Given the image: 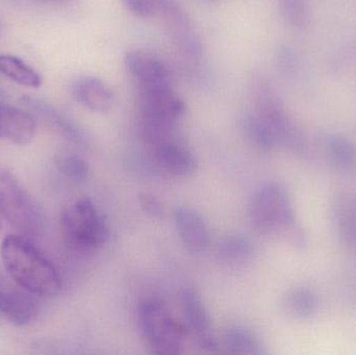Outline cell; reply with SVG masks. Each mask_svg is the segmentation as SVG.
Returning a JSON list of instances; mask_svg holds the SVG:
<instances>
[{"label": "cell", "mask_w": 356, "mask_h": 355, "mask_svg": "<svg viewBox=\"0 0 356 355\" xmlns=\"http://www.w3.org/2000/svg\"><path fill=\"white\" fill-rule=\"evenodd\" d=\"M1 260L8 276L39 297L54 298L62 291L56 266L24 236L8 235L2 241Z\"/></svg>", "instance_id": "6da1fadb"}, {"label": "cell", "mask_w": 356, "mask_h": 355, "mask_svg": "<svg viewBox=\"0 0 356 355\" xmlns=\"http://www.w3.org/2000/svg\"><path fill=\"white\" fill-rule=\"evenodd\" d=\"M249 219L261 235L284 238L295 247H307V236L297 223L290 192L282 183H269L255 192Z\"/></svg>", "instance_id": "7a4b0ae2"}, {"label": "cell", "mask_w": 356, "mask_h": 355, "mask_svg": "<svg viewBox=\"0 0 356 355\" xmlns=\"http://www.w3.org/2000/svg\"><path fill=\"white\" fill-rule=\"evenodd\" d=\"M248 88L257 114L267 123L278 145L300 158L307 156L309 146L305 133L291 118L267 77L254 71L249 76Z\"/></svg>", "instance_id": "3957f363"}, {"label": "cell", "mask_w": 356, "mask_h": 355, "mask_svg": "<svg viewBox=\"0 0 356 355\" xmlns=\"http://www.w3.org/2000/svg\"><path fill=\"white\" fill-rule=\"evenodd\" d=\"M0 215L18 235L38 237L44 229L39 206L16 177L0 168Z\"/></svg>", "instance_id": "277c9868"}, {"label": "cell", "mask_w": 356, "mask_h": 355, "mask_svg": "<svg viewBox=\"0 0 356 355\" xmlns=\"http://www.w3.org/2000/svg\"><path fill=\"white\" fill-rule=\"evenodd\" d=\"M141 110L144 133L152 143L167 141L178 119L184 115L186 104L177 92L169 85L143 87Z\"/></svg>", "instance_id": "5b68a950"}, {"label": "cell", "mask_w": 356, "mask_h": 355, "mask_svg": "<svg viewBox=\"0 0 356 355\" xmlns=\"http://www.w3.org/2000/svg\"><path fill=\"white\" fill-rule=\"evenodd\" d=\"M62 229L67 244L79 252L98 249L110 237L106 221L88 198L76 200L64 210Z\"/></svg>", "instance_id": "8992f818"}, {"label": "cell", "mask_w": 356, "mask_h": 355, "mask_svg": "<svg viewBox=\"0 0 356 355\" xmlns=\"http://www.w3.org/2000/svg\"><path fill=\"white\" fill-rule=\"evenodd\" d=\"M140 329L154 354L177 355L184 349V329L159 300H145L138 308Z\"/></svg>", "instance_id": "52a82bcc"}, {"label": "cell", "mask_w": 356, "mask_h": 355, "mask_svg": "<svg viewBox=\"0 0 356 355\" xmlns=\"http://www.w3.org/2000/svg\"><path fill=\"white\" fill-rule=\"evenodd\" d=\"M160 15L164 18L167 31L184 62L196 66L202 60L203 46L195 31L188 13L178 0H159Z\"/></svg>", "instance_id": "ba28073f"}, {"label": "cell", "mask_w": 356, "mask_h": 355, "mask_svg": "<svg viewBox=\"0 0 356 355\" xmlns=\"http://www.w3.org/2000/svg\"><path fill=\"white\" fill-rule=\"evenodd\" d=\"M38 313L39 302L35 295L0 273V319L24 327L35 320Z\"/></svg>", "instance_id": "9c48e42d"}, {"label": "cell", "mask_w": 356, "mask_h": 355, "mask_svg": "<svg viewBox=\"0 0 356 355\" xmlns=\"http://www.w3.org/2000/svg\"><path fill=\"white\" fill-rule=\"evenodd\" d=\"M181 304L188 329L194 333L201 347L213 352L217 346L213 337L211 318L202 298L196 290L186 289Z\"/></svg>", "instance_id": "30bf717a"}, {"label": "cell", "mask_w": 356, "mask_h": 355, "mask_svg": "<svg viewBox=\"0 0 356 355\" xmlns=\"http://www.w3.org/2000/svg\"><path fill=\"white\" fill-rule=\"evenodd\" d=\"M175 223L178 236L184 245L194 254H201L211 244V231L205 219L197 210L190 208H177Z\"/></svg>", "instance_id": "8fae6325"}, {"label": "cell", "mask_w": 356, "mask_h": 355, "mask_svg": "<svg viewBox=\"0 0 356 355\" xmlns=\"http://www.w3.org/2000/svg\"><path fill=\"white\" fill-rule=\"evenodd\" d=\"M127 70L143 87L169 83V71L164 63L149 52L131 50L125 54Z\"/></svg>", "instance_id": "7c38bea8"}, {"label": "cell", "mask_w": 356, "mask_h": 355, "mask_svg": "<svg viewBox=\"0 0 356 355\" xmlns=\"http://www.w3.org/2000/svg\"><path fill=\"white\" fill-rule=\"evenodd\" d=\"M332 221L343 245L356 252V196L350 192H340L332 204Z\"/></svg>", "instance_id": "4fadbf2b"}, {"label": "cell", "mask_w": 356, "mask_h": 355, "mask_svg": "<svg viewBox=\"0 0 356 355\" xmlns=\"http://www.w3.org/2000/svg\"><path fill=\"white\" fill-rule=\"evenodd\" d=\"M35 133V122L31 115L0 104V139L26 145L33 141Z\"/></svg>", "instance_id": "5bb4252c"}, {"label": "cell", "mask_w": 356, "mask_h": 355, "mask_svg": "<svg viewBox=\"0 0 356 355\" xmlns=\"http://www.w3.org/2000/svg\"><path fill=\"white\" fill-rule=\"evenodd\" d=\"M73 94L79 104L94 113L104 114L114 106V93L97 77L83 76L77 79Z\"/></svg>", "instance_id": "9a60e30c"}, {"label": "cell", "mask_w": 356, "mask_h": 355, "mask_svg": "<svg viewBox=\"0 0 356 355\" xmlns=\"http://www.w3.org/2000/svg\"><path fill=\"white\" fill-rule=\"evenodd\" d=\"M156 158L161 167L175 176H192L198 167L191 150L168 140L156 145Z\"/></svg>", "instance_id": "2e32d148"}, {"label": "cell", "mask_w": 356, "mask_h": 355, "mask_svg": "<svg viewBox=\"0 0 356 355\" xmlns=\"http://www.w3.org/2000/svg\"><path fill=\"white\" fill-rule=\"evenodd\" d=\"M254 242L240 233L226 235L218 245L220 260L230 266H242L248 264L257 256Z\"/></svg>", "instance_id": "e0dca14e"}, {"label": "cell", "mask_w": 356, "mask_h": 355, "mask_svg": "<svg viewBox=\"0 0 356 355\" xmlns=\"http://www.w3.org/2000/svg\"><path fill=\"white\" fill-rule=\"evenodd\" d=\"M319 308L317 294L309 287L289 290L282 299V310L286 316L297 320H307L315 316Z\"/></svg>", "instance_id": "ac0fdd59"}, {"label": "cell", "mask_w": 356, "mask_h": 355, "mask_svg": "<svg viewBox=\"0 0 356 355\" xmlns=\"http://www.w3.org/2000/svg\"><path fill=\"white\" fill-rule=\"evenodd\" d=\"M240 129L247 143L261 152H270L278 145L267 123L255 114H245L240 120Z\"/></svg>", "instance_id": "d6986e66"}, {"label": "cell", "mask_w": 356, "mask_h": 355, "mask_svg": "<svg viewBox=\"0 0 356 355\" xmlns=\"http://www.w3.org/2000/svg\"><path fill=\"white\" fill-rule=\"evenodd\" d=\"M224 347L229 354L261 355L265 354L263 344L250 329L243 325H230L224 333Z\"/></svg>", "instance_id": "ffe728a7"}, {"label": "cell", "mask_w": 356, "mask_h": 355, "mask_svg": "<svg viewBox=\"0 0 356 355\" xmlns=\"http://www.w3.org/2000/svg\"><path fill=\"white\" fill-rule=\"evenodd\" d=\"M0 72L15 83L25 87L39 88L42 85L40 75L16 56L1 54Z\"/></svg>", "instance_id": "44dd1931"}, {"label": "cell", "mask_w": 356, "mask_h": 355, "mask_svg": "<svg viewBox=\"0 0 356 355\" xmlns=\"http://www.w3.org/2000/svg\"><path fill=\"white\" fill-rule=\"evenodd\" d=\"M327 154L338 170L349 172L356 167V149L353 144L342 137H332L327 141Z\"/></svg>", "instance_id": "7402d4cb"}, {"label": "cell", "mask_w": 356, "mask_h": 355, "mask_svg": "<svg viewBox=\"0 0 356 355\" xmlns=\"http://www.w3.org/2000/svg\"><path fill=\"white\" fill-rule=\"evenodd\" d=\"M280 15L286 24L303 28L309 24V8L307 0H278Z\"/></svg>", "instance_id": "603a6c76"}, {"label": "cell", "mask_w": 356, "mask_h": 355, "mask_svg": "<svg viewBox=\"0 0 356 355\" xmlns=\"http://www.w3.org/2000/svg\"><path fill=\"white\" fill-rule=\"evenodd\" d=\"M58 167L60 172L71 181H83L89 176V165L75 154H66L58 158Z\"/></svg>", "instance_id": "cb8c5ba5"}, {"label": "cell", "mask_w": 356, "mask_h": 355, "mask_svg": "<svg viewBox=\"0 0 356 355\" xmlns=\"http://www.w3.org/2000/svg\"><path fill=\"white\" fill-rule=\"evenodd\" d=\"M278 71L286 77H294L298 72L299 58L290 46H282L276 56Z\"/></svg>", "instance_id": "d4e9b609"}, {"label": "cell", "mask_w": 356, "mask_h": 355, "mask_svg": "<svg viewBox=\"0 0 356 355\" xmlns=\"http://www.w3.org/2000/svg\"><path fill=\"white\" fill-rule=\"evenodd\" d=\"M125 8L136 16L152 18L160 15L159 0H122Z\"/></svg>", "instance_id": "484cf974"}, {"label": "cell", "mask_w": 356, "mask_h": 355, "mask_svg": "<svg viewBox=\"0 0 356 355\" xmlns=\"http://www.w3.org/2000/svg\"><path fill=\"white\" fill-rule=\"evenodd\" d=\"M140 204L144 212L152 218H161L164 216L162 202L152 194H142L140 196Z\"/></svg>", "instance_id": "4316f807"}, {"label": "cell", "mask_w": 356, "mask_h": 355, "mask_svg": "<svg viewBox=\"0 0 356 355\" xmlns=\"http://www.w3.org/2000/svg\"><path fill=\"white\" fill-rule=\"evenodd\" d=\"M203 1L213 2V1H217V0H203Z\"/></svg>", "instance_id": "83f0119b"}]
</instances>
